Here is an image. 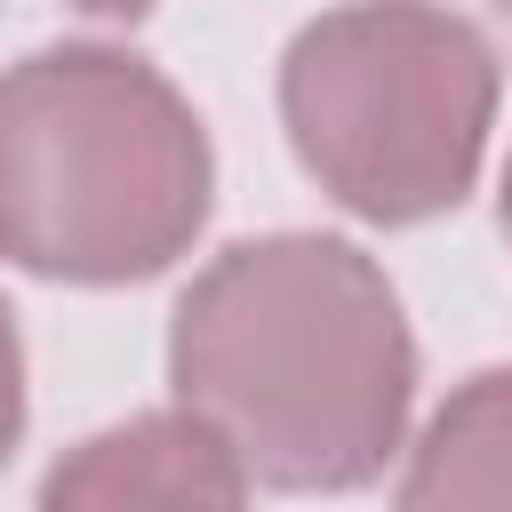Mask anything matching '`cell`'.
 I'll list each match as a JSON object with an SVG mask.
<instances>
[{"label": "cell", "mask_w": 512, "mask_h": 512, "mask_svg": "<svg viewBox=\"0 0 512 512\" xmlns=\"http://www.w3.org/2000/svg\"><path fill=\"white\" fill-rule=\"evenodd\" d=\"M24 440V344H16V312L0 304V464Z\"/></svg>", "instance_id": "8992f818"}, {"label": "cell", "mask_w": 512, "mask_h": 512, "mask_svg": "<svg viewBox=\"0 0 512 512\" xmlns=\"http://www.w3.org/2000/svg\"><path fill=\"white\" fill-rule=\"evenodd\" d=\"M392 512H512V360L464 376L424 416Z\"/></svg>", "instance_id": "5b68a950"}, {"label": "cell", "mask_w": 512, "mask_h": 512, "mask_svg": "<svg viewBox=\"0 0 512 512\" xmlns=\"http://www.w3.org/2000/svg\"><path fill=\"white\" fill-rule=\"evenodd\" d=\"M32 512H248V472L200 416L144 408L64 448Z\"/></svg>", "instance_id": "277c9868"}, {"label": "cell", "mask_w": 512, "mask_h": 512, "mask_svg": "<svg viewBox=\"0 0 512 512\" xmlns=\"http://www.w3.org/2000/svg\"><path fill=\"white\" fill-rule=\"evenodd\" d=\"M168 392L256 488L352 496L400 456L416 336L360 240L264 232L216 248L176 296Z\"/></svg>", "instance_id": "6da1fadb"}, {"label": "cell", "mask_w": 512, "mask_h": 512, "mask_svg": "<svg viewBox=\"0 0 512 512\" xmlns=\"http://www.w3.org/2000/svg\"><path fill=\"white\" fill-rule=\"evenodd\" d=\"M496 8H504V16H512V0H496Z\"/></svg>", "instance_id": "9c48e42d"}, {"label": "cell", "mask_w": 512, "mask_h": 512, "mask_svg": "<svg viewBox=\"0 0 512 512\" xmlns=\"http://www.w3.org/2000/svg\"><path fill=\"white\" fill-rule=\"evenodd\" d=\"M496 48L448 0L320 8L280 56L296 168L360 224H432L480 184L496 128Z\"/></svg>", "instance_id": "3957f363"}, {"label": "cell", "mask_w": 512, "mask_h": 512, "mask_svg": "<svg viewBox=\"0 0 512 512\" xmlns=\"http://www.w3.org/2000/svg\"><path fill=\"white\" fill-rule=\"evenodd\" d=\"M496 216H504V240H512V160H504V192H496Z\"/></svg>", "instance_id": "ba28073f"}, {"label": "cell", "mask_w": 512, "mask_h": 512, "mask_svg": "<svg viewBox=\"0 0 512 512\" xmlns=\"http://www.w3.org/2000/svg\"><path fill=\"white\" fill-rule=\"evenodd\" d=\"M208 208L216 152L160 64L112 40H56L0 72V264L128 288L168 272Z\"/></svg>", "instance_id": "7a4b0ae2"}, {"label": "cell", "mask_w": 512, "mask_h": 512, "mask_svg": "<svg viewBox=\"0 0 512 512\" xmlns=\"http://www.w3.org/2000/svg\"><path fill=\"white\" fill-rule=\"evenodd\" d=\"M80 16H104V24H136V16H152L160 0H72Z\"/></svg>", "instance_id": "52a82bcc"}]
</instances>
